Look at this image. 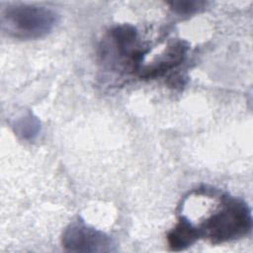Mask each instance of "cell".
Instances as JSON below:
<instances>
[{
	"mask_svg": "<svg viewBox=\"0 0 253 253\" xmlns=\"http://www.w3.org/2000/svg\"><path fill=\"white\" fill-rule=\"evenodd\" d=\"M251 225V211L247 204L239 198L222 195L218 208L198 228L201 237L217 244L247 235Z\"/></svg>",
	"mask_w": 253,
	"mask_h": 253,
	"instance_id": "cell-1",
	"label": "cell"
},
{
	"mask_svg": "<svg viewBox=\"0 0 253 253\" xmlns=\"http://www.w3.org/2000/svg\"><path fill=\"white\" fill-rule=\"evenodd\" d=\"M57 14L46 7L19 4L9 6L1 16L2 31L19 40H36L48 35L55 27Z\"/></svg>",
	"mask_w": 253,
	"mask_h": 253,
	"instance_id": "cell-2",
	"label": "cell"
},
{
	"mask_svg": "<svg viewBox=\"0 0 253 253\" xmlns=\"http://www.w3.org/2000/svg\"><path fill=\"white\" fill-rule=\"evenodd\" d=\"M62 244L72 252H106L112 250L111 238L84 221H73L64 230Z\"/></svg>",
	"mask_w": 253,
	"mask_h": 253,
	"instance_id": "cell-3",
	"label": "cell"
},
{
	"mask_svg": "<svg viewBox=\"0 0 253 253\" xmlns=\"http://www.w3.org/2000/svg\"><path fill=\"white\" fill-rule=\"evenodd\" d=\"M189 45L183 41H178L172 43L163 54L158 56L151 64H148L143 69L141 77L153 78L164 74L170 69L182 63L186 57Z\"/></svg>",
	"mask_w": 253,
	"mask_h": 253,
	"instance_id": "cell-4",
	"label": "cell"
},
{
	"mask_svg": "<svg viewBox=\"0 0 253 253\" xmlns=\"http://www.w3.org/2000/svg\"><path fill=\"white\" fill-rule=\"evenodd\" d=\"M201 238V232L187 216L181 215L176 226L168 233L167 239L171 250L180 251Z\"/></svg>",
	"mask_w": 253,
	"mask_h": 253,
	"instance_id": "cell-5",
	"label": "cell"
},
{
	"mask_svg": "<svg viewBox=\"0 0 253 253\" xmlns=\"http://www.w3.org/2000/svg\"><path fill=\"white\" fill-rule=\"evenodd\" d=\"M173 11L179 15L189 16L199 12L207 5L204 1H175L170 3Z\"/></svg>",
	"mask_w": 253,
	"mask_h": 253,
	"instance_id": "cell-6",
	"label": "cell"
},
{
	"mask_svg": "<svg viewBox=\"0 0 253 253\" xmlns=\"http://www.w3.org/2000/svg\"><path fill=\"white\" fill-rule=\"evenodd\" d=\"M16 128L18 129L19 133L23 135V137H32L37 133V130L39 128V123L36 119H33L30 116L18 122Z\"/></svg>",
	"mask_w": 253,
	"mask_h": 253,
	"instance_id": "cell-7",
	"label": "cell"
}]
</instances>
